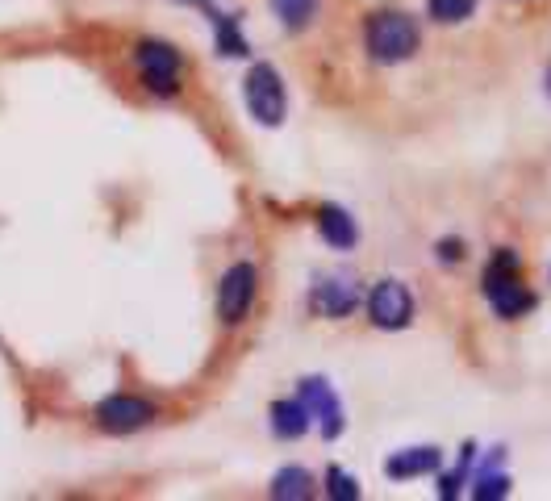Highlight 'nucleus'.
<instances>
[{
    "instance_id": "obj_1",
    "label": "nucleus",
    "mask_w": 551,
    "mask_h": 501,
    "mask_svg": "<svg viewBox=\"0 0 551 501\" xmlns=\"http://www.w3.org/2000/svg\"><path fill=\"white\" fill-rule=\"evenodd\" d=\"M364 46H368L372 63L397 67V63H405V59L418 55L422 30H418V21H414L410 13H401V9H376V13L368 17V26H364Z\"/></svg>"
},
{
    "instance_id": "obj_2",
    "label": "nucleus",
    "mask_w": 551,
    "mask_h": 501,
    "mask_svg": "<svg viewBox=\"0 0 551 501\" xmlns=\"http://www.w3.org/2000/svg\"><path fill=\"white\" fill-rule=\"evenodd\" d=\"M485 301L493 305V314L506 318V322L535 309V293L518 280V255L510 247H497L493 259H489V268H485Z\"/></svg>"
},
{
    "instance_id": "obj_3",
    "label": "nucleus",
    "mask_w": 551,
    "mask_h": 501,
    "mask_svg": "<svg viewBox=\"0 0 551 501\" xmlns=\"http://www.w3.org/2000/svg\"><path fill=\"white\" fill-rule=\"evenodd\" d=\"M243 97H247V109L259 126H280L284 113H289V92H284V80L272 63H255L247 71Z\"/></svg>"
},
{
    "instance_id": "obj_4",
    "label": "nucleus",
    "mask_w": 551,
    "mask_h": 501,
    "mask_svg": "<svg viewBox=\"0 0 551 501\" xmlns=\"http://www.w3.org/2000/svg\"><path fill=\"white\" fill-rule=\"evenodd\" d=\"M368 318L380 330H405L414 322V297L401 280H380L368 293Z\"/></svg>"
},
{
    "instance_id": "obj_5",
    "label": "nucleus",
    "mask_w": 551,
    "mask_h": 501,
    "mask_svg": "<svg viewBox=\"0 0 551 501\" xmlns=\"http://www.w3.org/2000/svg\"><path fill=\"white\" fill-rule=\"evenodd\" d=\"M255 289H259V272L255 264H234L226 268L222 284H218V318L226 326L234 322H243L251 314V305H255Z\"/></svg>"
},
{
    "instance_id": "obj_6",
    "label": "nucleus",
    "mask_w": 551,
    "mask_h": 501,
    "mask_svg": "<svg viewBox=\"0 0 551 501\" xmlns=\"http://www.w3.org/2000/svg\"><path fill=\"white\" fill-rule=\"evenodd\" d=\"M138 71L142 80H147V88L155 92V97H176L180 92V55L172 51L167 42H142L138 51Z\"/></svg>"
},
{
    "instance_id": "obj_7",
    "label": "nucleus",
    "mask_w": 551,
    "mask_h": 501,
    "mask_svg": "<svg viewBox=\"0 0 551 501\" xmlns=\"http://www.w3.org/2000/svg\"><path fill=\"white\" fill-rule=\"evenodd\" d=\"M97 422H101V431H109V435H130V431H142L147 422H155V405L142 401V397L117 393V397H105L97 405Z\"/></svg>"
},
{
    "instance_id": "obj_8",
    "label": "nucleus",
    "mask_w": 551,
    "mask_h": 501,
    "mask_svg": "<svg viewBox=\"0 0 551 501\" xmlns=\"http://www.w3.org/2000/svg\"><path fill=\"white\" fill-rule=\"evenodd\" d=\"M359 301H364L359 284H355V280H343V276L322 280V284H314V293H309V309H314L318 318H330V322L351 318L355 309H359Z\"/></svg>"
},
{
    "instance_id": "obj_9",
    "label": "nucleus",
    "mask_w": 551,
    "mask_h": 501,
    "mask_svg": "<svg viewBox=\"0 0 551 501\" xmlns=\"http://www.w3.org/2000/svg\"><path fill=\"white\" fill-rule=\"evenodd\" d=\"M301 401H305L309 418H318L326 439H339L343 435V405H339V397H334V389L326 385L322 376L301 380Z\"/></svg>"
},
{
    "instance_id": "obj_10",
    "label": "nucleus",
    "mask_w": 551,
    "mask_h": 501,
    "mask_svg": "<svg viewBox=\"0 0 551 501\" xmlns=\"http://www.w3.org/2000/svg\"><path fill=\"white\" fill-rule=\"evenodd\" d=\"M318 234L326 238L334 251H351V247L359 243L355 218H351L347 209H339V205H322V209H318Z\"/></svg>"
},
{
    "instance_id": "obj_11",
    "label": "nucleus",
    "mask_w": 551,
    "mask_h": 501,
    "mask_svg": "<svg viewBox=\"0 0 551 501\" xmlns=\"http://www.w3.org/2000/svg\"><path fill=\"white\" fill-rule=\"evenodd\" d=\"M439 468V447H410V451H397V456H389L385 472L393 476V481H410V476H426Z\"/></svg>"
},
{
    "instance_id": "obj_12",
    "label": "nucleus",
    "mask_w": 551,
    "mask_h": 501,
    "mask_svg": "<svg viewBox=\"0 0 551 501\" xmlns=\"http://www.w3.org/2000/svg\"><path fill=\"white\" fill-rule=\"evenodd\" d=\"M309 410H305V401H276L272 405V435L276 439H301L309 431Z\"/></svg>"
},
{
    "instance_id": "obj_13",
    "label": "nucleus",
    "mask_w": 551,
    "mask_h": 501,
    "mask_svg": "<svg viewBox=\"0 0 551 501\" xmlns=\"http://www.w3.org/2000/svg\"><path fill=\"white\" fill-rule=\"evenodd\" d=\"M272 497L280 501H305V497H314V476H309L305 468H280L276 472V481H272Z\"/></svg>"
},
{
    "instance_id": "obj_14",
    "label": "nucleus",
    "mask_w": 551,
    "mask_h": 501,
    "mask_svg": "<svg viewBox=\"0 0 551 501\" xmlns=\"http://www.w3.org/2000/svg\"><path fill=\"white\" fill-rule=\"evenodd\" d=\"M272 9L289 30H305L318 13V0H272Z\"/></svg>"
},
{
    "instance_id": "obj_15",
    "label": "nucleus",
    "mask_w": 551,
    "mask_h": 501,
    "mask_svg": "<svg viewBox=\"0 0 551 501\" xmlns=\"http://www.w3.org/2000/svg\"><path fill=\"white\" fill-rule=\"evenodd\" d=\"M426 9L435 21H443V26H460V21H468L476 13V0H426Z\"/></svg>"
},
{
    "instance_id": "obj_16",
    "label": "nucleus",
    "mask_w": 551,
    "mask_h": 501,
    "mask_svg": "<svg viewBox=\"0 0 551 501\" xmlns=\"http://www.w3.org/2000/svg\"><path fill=\"white\" fill-rule=\"evenodd\" d=\"M506 493H510V476L506 472H481V476H476V489H472L476 501H497Z\"/></svg>"
},
{
    "instance_id": "obj_17",
    "label": "nucleus",
    "mask_w": 551,
    "mask_h": 501,
    "mask_svg": "<svg viewBox=\"0 0 551 501\" xmlns=\"http://www.w3.org/2000/svg\"><path fill=\"white\" fill-rule=\"evenodd\" d=\"M326 493H330L334 501H355V497H359V485H355L351 472L330 468V472H326Z\"/></svg>"
},
{
    "instance_id": "obj_18",
    "label": "nucleus",
    "mask_w": 551,
    "mask_h": 501,
    "mask_svg": "<svg viewBox=\"0 0 551 501\" xmlns=\"http://www.w3.org/2000/svg\"><path fill=\"white\" fill-rule=\"evenodd\" d=\"M213 26H218V46H222V55H247V42L238 38L234 17H213Z\"/></svg>"
},
{
    "instance_id": "obj_19",
    "label": "nucleus",
    "mask_w": 551,
    "mask_h": 501,
    "mask_svg": "<svg viewBox=\"0 0 551 501\" xmlns=\"http://www.w3.org/2000/svg\"><path fill=\"white\" fill-rule=\"evenodd\" d=\"M468 460H472V447H464V456H460V468L443 476V485H439V497H455V493H460L464 476H468Z\"/></svg>"
},
{
    "instance_id": "obj_20",
    "label": "nucleus",
    "mask_w": 551,
    "mask_h": 501,
    "mask_svg": "<svg viewBox=\"0 0 551 501\" xmlns=\"http://www.w3.org/2000/svg\"><path fill=\"white\" fill-rule=\"evenodd\" d=\"M435 255H439V264H460V259H464V243H460V238H439Z\"/></svg>"
}]
</instances>
